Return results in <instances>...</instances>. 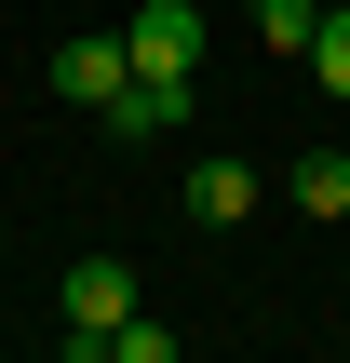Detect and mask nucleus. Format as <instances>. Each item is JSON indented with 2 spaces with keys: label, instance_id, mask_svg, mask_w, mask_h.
<instances>
[{
  "label": "nucleus",
  "instance_id": "nucleus-1",
  "mask_svg": "<svg viewBox=\"0 0 350 363\" xmlns=\"http://www.w3.org/2000/svg\"><path fill=\"white\" fill-rule=\"evenodd\" d=\"M54 310H67V363H108V337H121V310H135V269H121V256H67Z\"/></svg>",
  "mask_w": 350,
  "mask_h": 363
},
{
  "label": "nucleus",
  "instance_id": "nucleus-2",
  "mask_svg": "<svg viewBox=\"0 0 350 363\" xmlns=\"http://www.w3.org/2000/svg\"><path fill=\"white\" fill-rule=\"evenodd\" d=\"M54 94L108 121V108L135 94V40H121V27H81V40H54Z\"/></svg>",
  "mask_w": 350,
  "mask_h": 363
},
{
  "label": "nucleus",
  "instance_id": "nucleus-7",
  "mask_svg": "<svg viewBox=\"0 0 350 363\" xmlns=\"http://www.w3.org/2000/svg\"><path fill=\"white\" fill-rule=\"evenodd\" d=\"M310 81H324V94H350V0L310 27Z\"/></svg>",
  "mask_w": 350,
  "mask_h": 363
},
{
  "label": "nucleus",
  "instance_id": "nucleus-8",
  "mask_svg": "<svg viewBox=\"0 0 350 363\" xmlns=\"http://www.w3.org/2000/svg\"><path fill=\"white\" fill-rule=\"evenodd\" d=\"M108 363H175V323H135V310H121V337H108Z\"/></svg>",
  "mask_w": 350,
  "mask_h": 363
},
{
  "label": "nucleus",
  "instance_id": "nucleus-3",
  "mask_svg": "<svg viewBox=\"0 0 350 363\" xmlns=\"http://www.w3.org/2000/svg\"><path fill=\"white\" fill-rule=\"evenodd\" d=\"M135 81H202V0H135Z\"/></svg>",
  "mask_w": 350,
  "mask_h": 363
},
{
  "label": "nucleus",
  "instance_id": "nucleus-6",
  "mask_svg": "<svg viewBox=\"0 0 350 363\" xmlns=\"http://www.w3.org/2000/svg\"><path fill=\"white\" fill-rule=\"evenodd\" d=\"M324 13H337V0H256V40H270V54H310Z\"/></svg>",
  "mask_w": 350,
  "mask_h": 363
},
{
  "label": "nucleus",
  "instance_id": "nucleus-4",
  "mask_svg": "<svg viewBox=\"0 0 350 363\" xmlns=\"http://www.w3.org/2000/svg\"><path fill=\"white\" fill-rule=\"evenodd\" d=\"M256 202H270V175H256V162H229V148H202V162H189V216H202V229H243Z\"/></svg>",
  "mask_w": 350,
  "mask_h": 363
},
{
  "label": "nucleus",
  "instance_id": "nucleus-5",
  "mask_svg": "<svg viewBox=\"0 0 350 363\" xmlns=\"http://www.w3.org/2000/svg\"><path fill=\"white\" fill-rule=\"evenodd\" d=\"M283 202H297V216H350V148H310V162L283 175Z\"/></svg>",
  "mask_w": 350,
  "mask_h": 363
}]
</instances>
